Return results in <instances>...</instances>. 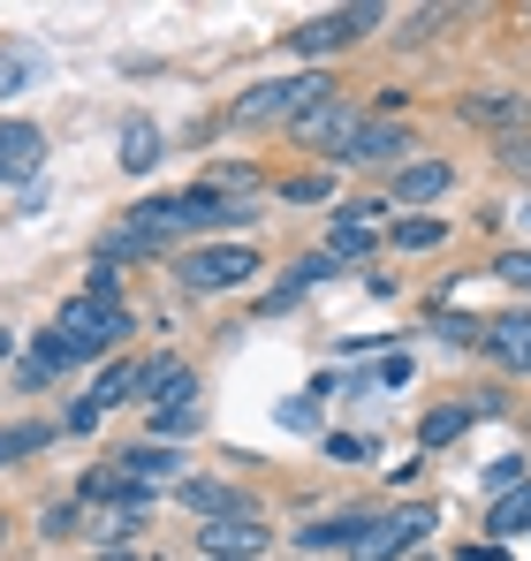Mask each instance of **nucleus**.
<instances>
[{
  "label": "nucleus",
  "mask_w": 531,
  "mask_h": 561,
  "mask_svg": "<svg viewBox=\"0 0 531 561\" xmlns=\"http://www.w3.org/2000/svg\"><path fill=\"white\" fill-rule=\"evenodd\" d=\"M395 152H410V137H403L395 122H372V129H357L350 145H342V160H350V168H372V160H395Z\"/></svg>",
  "instance_id": "obj_12"
},
{
  "label": "nucleus",
  "mask_w": 531,
  "mask_h": 561,
  "mask_svg": "<svg viewBox=\"0 0 531 561\" xmlns=\"http://www.w3.org/2000/svg\"><path fill=\"white\" fill-rule=\"evenodd\" d=\"M31 77H38V61H31V54H0V99H15Z\"/></svg>",
  "instance_id": "obj_20"
},
{
  "label": "nucleus",
  "mask_w": 531,
  "mask_h": 561,
  "mask_svg": "<svg viewBox=\"0 0 531 561\" xmlns=\"http://www.w3.org/2000/svg\"><path fill=\"white\" fill-rule=\"evenodd\" d=\"M38 152H46V137L31 122H0V183H23L38 168Z\"/></svg>",
  "instance_id": "obj_9"
},
{
  "label": "nucleus",
  "mask_w": 531,
  "mask_h": 561,
  "mask_svg": "<svg viewBox=\"0 0 531 561\" xmlns=\"http://www.w3.org/2000/svg\"><path fill=\"white\" fill-rule=\"evenodd\" d=\"M455 561H509V554H501V547H463Z\"/></svg>",
  "instance_id": "obj_29"
},
{
  "label": "nucleus",
  "mask_w": 531,
  "mask_h": 561,
  "mask_svg": "<svg viewBox=\"0 0 531 561\" xmlns=\"http://www.w3.org/2000/svg\"><path fill=\"white\" fill-rule=\"evenodd\" d=\"M296 137H304V145H335V152H342V145L357 137V106H342V99L327 92L304 122H296Z\"/></svg>",
  "instance_id": "obj_8"
},
{
  "label": "nucleus",
  "mask_w": 531,
  "mask_h": 561,
  "mask_svg": "<svg viewBox=\"0 0 531 561\" xmlns=\"http://www.w3.org/2000/svg\"><path fill=\"white\" fill-rule=\"evenodd\" d=\"M364 213H372V205H350V220H335V236H327L335 259H364V251H372V220H364Z\"/></svg>",
  "instance_id": "obj_18"
},
{
  "label": "nucleus",
  "mask_w": 531,
  "mask_h": 561,
  "mask_svg": "<svg viewBox=\"0 0 531 561\" xmlns=\"http://www.w3.org/2000/svg\"><path fill=\"white\" fill-rule=\"evenodd\" d=\"M137 387L152 394V410H190V394H197V379L182 357H152V365H137Z\"/></svg>",
  "instance_id": "obj_7"
},
{
  "label": "nucleus",
  "mask_w": 531,
  "mask_h": 561,
  "mask_svg": "<svg viewBox=\"0 0 531 561\" xmlns=\"http://www.w3.org/2000/svg\"><path fill=\"white\" fill-rule=\"evenodd\" d=\"M486 531H494V539H517V531H531V485H517V493H501V501H494Z\"/></svg>",
  "instance_id": "obj_16"
},
{
  "label": "nucleus",
  "mask_w": 531,
  "mask_h": 561,
  "mask_svg": "<svg viewBox=\"0 0 531 561\" xmlns=\"http://www.w3.org/2000/svg\"><path fill=\"white\" fill-rule=\"evenodd\" d=\"M327 456H342V463H364L372 448H364V440H350V433H335V440H327Z\"/></svg>",
  "instance_id": "obj_26"
},
{
  "label": "nucleus",
  "mask_w": 531,
  "mask_h": 561,
  "mask_svg": "<svg viewBox=\"0 0 531 561\" xmlns=\"http://www.w3.org/2000/svg\"><path fill=\"white\" fill-rule=\"evenodd\" d=\"M501 280H517V288L531 296V251H509V259H501Z\"/></svg>",
  "instance_id": "obj_24"
},
{
  "label": "nucleus",
  "mask_w": 531,
  "mask_h": 561,
  "mask_svg": "<svg viewBox=\"0 0 531 561\" xmlns=\"http://www.w3.org/2000/svg\"><path fill=\"white\" fill-rule=\"evenodd\" d=\"M327 92H335V84H327L319 69H312V77H281V84H259V92L236 99V122H304Z\"/></svg>",
  "instance_id": "obj_3"
},
{
  "label": "nucleus",
  "mask_w": 531,
  "mask_h": 561,
  "mask_svg": "<svg viewBox=\"0 0 531 561\" xmlns=\"http://www.w3.org/2000/svg\"><path fill=\"white\" fill-rule=\"evenodd\" d=\"M441 190H448L441 160H410V168L395 175V197H403V205H426V197H441Z\"/></svg>",
  "instance_id": "obj_15"
},
{
  "label": "nucleus",
  "mask_w": 531,
  "mask_h": 561,
  "mask_svg": "<svg viewBox=\"0 0 531 561\" xmlns=\"http://www.w3.org/2000/svg\"><path fill=\"white\" fill-rule=\"evenodd\" d=\"M380 23V8H342V15H312V23H296L289 31V46L296 54H335V46H350L357 31H372Z\"/></svg>",
  "instance_id": "obj_5"
},
{
  "label": "nucleus",
  "mask_w": 531,
  "mask_h": 561,
  "mask_svg": "<svg viewBox=\"0 0 531 561\" xmlns=\"http://www.w3.org/2000/svg\"><path fill=\"white\" fill-rule=\"evenodd\" d=\"M46 440H54V425H8V433H0V463H15V456H38Z\"/></svg>",
  "instance_id": "obj_19"
},
{
  "label": "nucleus",
  "mask_w": 531,
  "mask_h": 561,
  "mask_svg": "<svg viewBox=\"0 0 531 561\" xmlns=\"http://www.w3.org/2000/svg\"><path fill=\"white\" fill-rule=\"evenodd\" d=\"M463 114H471V122H509V114H524V106H517V99H463Z\"/></svg>",
  "instance_id": "obj_23"
},
{
  "label": "nucleus",
  "mask_w": 531,
  "mask_h": 561,
  "mask_svg": "<svg viewBox=\"0 0 531 561\" xmlns=\"http://www.w3.org/2000/svg\"><path fill=\"white\" fill-rule=\"evenodd\" d=\"M122 334H129V311L106 304V296H77V304H61V319H54V350H61L69 365H77V357H106Z\"/></svg>",
  "instance_id": "obj_1"
},
{
  "label": "nucleus",
  "mask_w": 531,
  "mask_h": 561,
  "mask_svg": "<svg viewBox=\"0 0 531 561\" xmlns=\"http://www.w3.org/2000/svg\"><path fill=\"white\" fill-rule=\"evenodd\" d=\"M205 561H251L266 547V524H251V516H205Z\"/></svg>",
  "instance_id": "obj_6"
},
{
  "label": "nucleus",
  "mask_w": 531,
  "mask_h": 561,
  "mask_svg": "<svg viewBox=\"0 0 531 561\" xmlns=\"http://www.w3.org/2000/svg\"><path fill=\"white\" fill-rule=\"evenodd\" d=\"M122 478L152 493V485H168V478H182V456H176V448H122Z\"/></svg>",
  "instance_id": "obj_11"
},
{
  "label": "nucleus",
  "mask_w": 531,
  "mask_h": 561,
  "mask_svg": "<svg viewBox=\"0 0 531 561\" xmlns=\"http://www.w3.org/2000/svg\"><path fill=\"white\" fill-rule=\"evenodd\" d=\"M182 501H190V508H205V516H213V508H221V516H251V501H244V493L205 485V478H190V485H182Z\"/></svg>",
  "instance_id": "obj_17"
},
{
  "label": "nucleus",
  "mask_w": 531,
  "mask_h": 561,
  "mask_svg": "<svg viewBox=\"0 0 531 561\" xmlns=\"http://www.w3.org/2000/svg\"><path fill=\"white\" fill-rule=\"evenodd\" d=\"M426 531H433V508H426V501H410V508L364 516V531L350 539V554H357V561H395V554H410Z\"/></svg>",
  "instance_id": "obj_2"
},
{
  "label": "nucleus",
  "mask_w": 531,
  "mask_h": 561,
  "mask_svg": "<svg viewBox=\"0 0 531 561\" xmlns=\"http://www.w3.org/2000/svg\"><path fill=\"white\" fill-rule=\"evenodd\" d=\"M190 425H197V402L190 410H160V433H190Z\"/></svg>",
  "instance_id": "obj_27"
},
{
  "label": "nucleus",
  "mask_w": 531,
  "mask_h": 561,
  "mask_svg": "<svg viewBox=\"0 0 531 561\" xmlns=\"http://www.w3.org/2000/svg\"><path fill=\"white\" fill-rule=\"evenodd\" d=\"M0 357H8V334H0Z\"/></svg>",
  "instance_id": "obj_31"
},
{
  "label": "nucleus",
  "mask_w": 531,
  "mask_h": 561,
  "mask_svg": "<svg viewBox=\"0 0 531 561\" xmlns=\"http://www.w3.org/2000/svg\"><path fill=\"white\" fill-rule=\"evenodd\" d=\"M99 561H145V554H122V547H99Z\"/></svg>",
  "instance_id": "obj_30"
},
{
  "label": "nucleus",
  "mask_w": 531,
  "mask_h": 561,
  "mask_svg": "<svg viewBox=\"0 0 531 561\" xmlns=\"http://www.w3.org/2000/svg\"><path fill=\"white\" fill-rule=\"evenodd\" d=\"M463 425H471V410H433V417H426V448H448Z\"/></svg>",
  "instance_id": "obj_21"
},
{
  "label": "nucleus",
  "mask_w": 531,
  "mask_h": 561,
  "mask_svg": "<svg viewBox=\"0 0 531 561\" xmlns=\"http://www.w3.org/2000/svg\"><path fill=\"white\" fill-rule=\"evenodd\" d=\"M251 274H259V251H244V243H221V251H190L182 259V280L190 288H244Z\"/></svg>",
  "instance_id": "obj_4"
},
{
  "label": "nucleus",
  "mask_w": 531,
  "mask_h": 561,
  "mask_svg": "<svg viewBox=\"0 0 531 561\" xmlns=\"http://www.w3.org/2000/svg\"><path fill=\"white\" fill-rule=\"evenodd\" d=\"M395 243H403V251H433V243H441V220H403Z\"/></svg>",
  "instance_id": "obj_22"
},
{
  "label": "nucleus",
  "mask_w": 531,
  "mask_h": 561,
  "mask_svg": "<svg viewBox=\"0 0 531 561\" xmlns=\"http://www.w3.org/2000/svg\"><path fill=\"white\" fill-rule=\"evenodd\" d=\"M501 160H509V168H531V145H524V137H517V145H501Z\"/></svg>",
  "instance_id": "obj_28"
},
{
  "label": "nucleus",
  "mask_w": 531,
  "mask_h": 561,
  "mask_svg": "<svg viewBox=\"0 0 531 561\" xmlns=\"http://www.w3.org/2000/svg\"><path fill=\"white\" fill-rule=\"evenodd\" d=\"M152 160H160V129H152L145 114H129V122H122V168H129V175H152Z\"/></svg>",
  "instance_id": "obj_13"
},
{
  "label": "nucleus",
  "mask_w": 531,
  "mask_h": 561,
  "mask_svg": "<svg viewBox=\"0 0 531 561\" xmlns=\"http://www.w3.org/2000/svg\"><path fill=\"white\" fill-rule=\"evenodd\" d=\"M486 342H494V357H501V365L531 373V311H501V319L486 327Z\"/></svg>",
  "instance_id": "obj_10"
},
{
  "label": "nucleus",
  "mask_w": 531,
  "mask_h": 561,
  "mask_svg": "<svg viewBox=\"0 0 531 561\" xmlns=\"http://www.w3.org/2000/svg\"><path fill=\"white\" fill-rule=\"evenodd\" d=\"M441 334H448V342H486V327H478V319H441Z\"/></svg>",
  "instance_id": "obj_25"
},
{
  "label": "nucleus",
  "mask_w": 531,
  "mask_h": 561,
  "mask_svg": "<svg viewBox=\"0 0 531 561\" xmlns=\"http://www.w3.org/2000/svg\"><path fill=\"white\" fill-rule=\"evenodd\" d=\"M69 373V357H61V350H54V334H38V342H31V350H23V365H15V379H23V387H31V394H38V387H46V379H61Z\"/></svg>",
  "instance_id": "obj_14"
}]
</instances>
